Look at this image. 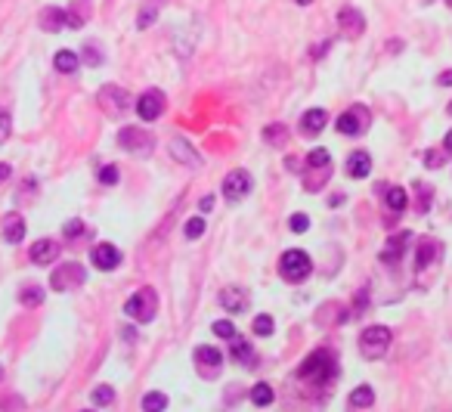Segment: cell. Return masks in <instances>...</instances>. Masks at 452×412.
<instances>
[{
	"mask_svg": "<svg viewBox=\"0 0 452 412\" xmlns=\"http://www.w3.org/2000/svg\"><path fill=\"white\" fill-rule=\"evenodd\" d=\"M334 375H338V363H334V354L332 351H313L307 360L298 366V382L303 385H332Z\"/></svg>",
	"mask_w": 452,
	"mask_h": 412,
	"instance_id": "obj_1",
	"label": "cell"
},
{
	"mask_svg": "<svg viewBox=\"0 0 452 412\" xmlns=\"http://www.w3.org/2000/svg\"><path fill=\"white\" fill-rule=\"evenodd\" d=\"M279 273H282L285 282H303V279L313 273V261L301 248H288L282 254V261H279Z\"/></svg>",
	"mask_w": 452,
	"mask_h": 412,
	"instance_id": "obj_2",
	"label": "cell"
},
{
	"mask_svg": "<svg viewBox=\"0 0 452 412\" xmlns=\"http://www.w3.org/2000/svg\"><path fill=\"white\" fill-rule=\"evenodd\" d=\"M124 313H127L130 320H137V323H152L155 313H158V294H155L149 285L134 292L127 298V304H124Z\"/></svg>",
	"mask_w": 452,
	"mask_h": 412,
	"instance_id": "obj_3",
	"label": "cell"
},
{
	"mask_svg": "<svg viewBox=\"0 0 452 412\" xmlns=\"http://www.w3.org/2000/svg\"><path fill=\"white\" fill-rule=\"evenodd\" d=\"M84 279H87V270H84L77 261L62 263V267L53 270L50 289H53V292H72V289H77V285H84Z\"/></svg>",
	"mask_w": 452,
	"mask_h": 412,
	"instance_id": "obj_4",
	"label": "cell"
},
{
	"mask_svg": "<svg viewBox=\"0 0 452 412\" xmlns=\"http://www.w3.org/2000/svg\"><path fill=\"white\" fill-rule=\"evenodd\" d=\"M387 347H391V329L387 325H372L360 335V351L363 356L375 360V356H384Z\"/></svg>",
	"mask_w": 452,
	"mask_h": 412,
	"instance_id": "obj_5",
	"label": "cell"
},
{
	"mask_svg": "<svg viewBox=\"0 0 452 412\" xmlns=\"http://www.w3.org/2000/svg\"><path fill=\"white\" fill-rule=\"evenodd\" d=\"M99 108L108 115V118H121L124 112H127V106H130V96H127V90H121V87H115V84H106L103 90H99Z\"/></svg>",
	"mask_w": 452,
	"mask_h": 412,
	"instance_id": "obj_6",
	"label": "cell"
},
{
	"mask_svg": "<svg viewBox=\"0 0 452 412\" xmlns=\"http://www.w3.org/2000/svg\"><path fill=\"white\" fill-rule=\"evenodd\" d=\"M118 146L134 155H146L152 152V134L143 127H134V124H127L124 130H118Z\"/></svg>",
	"mask_w": 452,
	"mask_h": 412,
	"instance_id": "obj_7",
	"label": "cell"
},
{
	"mask_svg": "<svg viewBox=\"0 0 452 412\" xmlns=\"http://www.w3.org/2000/svg\"><path fill=\"white\" fill-rule=\"evenodd\" d=\"M334 127H338V134H344V137H356V134H363V130L369 127V112H365L363 106H350L347 112H341V115H338Z\"/></svg>",
	"mask_w": 452,
	"mask_h": 412,
	"instance_id": "obj_8",
	"label": "cell"
},
{
	"mask_svg": "<svg viewBox=\"0 0 452 412\" xmlns=\"http://www.w3.org/2000/svg\"><path fill=\"white\" fill-rule=\"evenodd\" d=\"M248 192H251V174H248V170L236 168V170H230V174L223 177V196H226V201H241Z\"/></svg>",
	"mask_w": 452,
	"mask_h": 412,
	"instance_id": "obj_9",
	"label": "cell"
},
{
	"mask_svg": "<svg viewBox=\"0 0 452 412\" xmlns=\"http://www.w3.org/2000/svg\"><path fill=\"white\" fill-rule=\"evenodd\" d=\"M165 106H168L165 93H161V90H146L143 96L137 99V115L143 121H155V118H161V115H165Z\"/></svg>",
	"mask_w": 452,
	"mask_h": 412,
	"instance_id": "obj_10",
	"label": "cell"
},
{
	"mask_svg": "<svg viewBox=\"0 0 452 412\" xmlns=\"http://www.w3.org/2000/svg\"><path fill=\"white\" fill-rule=\"evenodd\" d=\"M220 366H223V354L217 351V347H208V344L196 347V369H199L205 378H217Z\"/></svg>",
	"mask_w": 452,
	"mask_h": 412,
	"instance_id": "obj_11",
	"label": "cell"
},
{
	"mask_svg": "<svg viewBox=\"0 0 452 412\" xmlns=\"http://www.w3.org/2000/svg\"><path fill=\"white\" fill-rule=\"evenodd\" d=\"M90 263L96 270H103V273H108V270L121 267V251L112 242H99V245H93V251H90Z\"/></svg>",
	"mask_w": 452,
	"mask_h": 412,
	"instance_id": "obj_12",
	"label": "cell"
},
{
	"mask_svg": "<svg viewBox=\"0 0 452 412\" xmlns=\"http://www.w3.org/2000/svg\"><path fill=\"white\" fill-rule=\"evenodd\" d=\"M338 25H341V31H344L347 37H360L365 31V19H363V13L356 10V6H344V10L338 13Z\"/></svg>",
	"mask_w": 452,
	"mask_h": 412,
	"instance_id": "obj_13",
	"label": "cell"
},
{
	"mask_svg": "<svg viewBox=\"0 0 452 412\" xmlns=\"http://www.w3.org/2000/svg\"><path fill=\"white\" fill-rule=\"evenodd\" d=\"M440 251H443V245L437 239H422V242H418V251H415V273H425V270L440 258Z\"/></svg>",
	"mask_w": 452,
	"mask_h": 412,
	"instance_id": "obj_14",
	"label": "cell"
},
{
	"mask_svg": "<svg viewBox=\"0 0 452 412\" xmlns=\"http://www.w3.org/2000/svg\"><path fill=\"white\" fill-rule=\"evenodd\" d=\"M31 261L37 263V267H46V263H53L59 258V242H53V239H37L34 245H31Z\"/></svg>",
	"mask_w": 452,
	"mask_h": 412,
	"instance_id": "obj_15",
	"label": "cell"
},
{
	"mask_svg": "<svg viewBox=\"0 0 452 412\" xmlns=\"http://www.w3.org/2000/svg\"><path fill=\"white\" fill-rule=\"evenodd\" d=\"M325 124H329V112H325V108H310V112L301 115V130H303L307 137L322 134Z\"/></svg>",
	"mask_w": 452,
	"mask_h": 412,
	"instance_id": "obj_16",
	"label": "cell"
},
{
	"mask_svg": "<svg viewBox=\"0 0 452 412\" xmlns=\"http://www.w3.org/2000/svg\"><path fill=\"white\" fill-rule=\"evenodd\" d=\"M217 301H220V307H226L230 313H241V310H245V304H248V292L239 289V285H226Z\"/></svg>",
	"mask_w": 452,
	"mask_h": 412,
	"instance_id": "obj_17",
	"label": "cell"
},
{
	"mask_svg": "<svg viewBox=\"0 0 452 412\" xmlns=\"http://www.w3.org/2000/svg\"><path fill=\"white\" fill-rule=\"evenodd\" d=\"M170 155H174L177 161H183L186 168H201V158H199V152L192 149L189 143H186L183 137H177V139H170Z\"/></svg>",
	"mask_w": 452,
	"mask_h": 412,
	"instance_id": "obj_18",
	"label": "cell"
},
{
	"mask_svg": "<svg viewBox=\"0 0 452 412\" xmlns=\"http://www.w3.org/2000/svg\"><path fill=\"white\" fill-rule=\"evenodd\" d=\"M230 354H232V360L239 363V366H245V369H251L257 366V351L248 341H241V338H232V347H230Z\"/></svg>",
	"mask_w": 452,
	"mask_h": 412,
	"instance_id": "obj_19",
	"label": "cell"
},
{
	"mask_svg": "<svg viewBox=\"0 0 452 412\" xmlns=\"http://www.w3.org/2000/svg\"><path fill=\"white\" fill-rule=\"evenodd\" d=\"M68 25V15L62 6H44L41 10V28L44 31H62Z\"/></svg>",
	"mask_w": 452,
	"mask_h": 412,
	"instance_id": "obj_20",
	"label": "cell"
},
{
	"mask_svg": "<svg viewBox=\"0 0 452 412\" xmlns=\"http://www.w3.org/2000/svg\"><path fill=\"white\" fill-rule=\"evenodd\" d=\"M4 239L10 245H19L22 239H25V220H22V214H6L4 217Z\"/></svg>",
	"mask_w": 452,
	"mask_h": 412,
	"instance_id": "obj_21",
	"label": "cell"
},
{
	"mask_svg": "<svg viewBox=\"0 0 452 412\" xmlns=\"http://www.w3.org/2000/svg\"><path fill=\"white\" fill-rule=\"evenodd\" d=\"M369 170H372L369 152H353V155L347 158V174L353 177V180H363V177H369Z\"/></svg>",
	"mask_w": 452,
	"mask_h": 412,
	"instance_id": "obj_22",
	"label": "cell"
},
{
	"mask_svg": "<svg viewBox=\"0 0 452 412\" xmlns=\"http://www.w3.org/2000/svg\"><path fill=\"white\" fill-rule=\"evenodd\" d=\"M409 239H412V232H406V230H403L400 236H391V242H387L384 251H381V261H384V263H394V261L403 254V248H406Z\"/></svg>",
	"mask_w": 452,
	"mask_h": 412,
	"instance_id": "obj_23",
	"label": "cell"
},
{
	"mask_svg": "<svg viewBox=\"0 0 452 412\" xmlns=\"http://www.w3.org/2000/svg\"><path fill=\"white\" fill-rule=\"evenodd\" d=\"M384 201H387V208L391 211H406V205H409V196H406V189L403 186H387L384 189Z\"/></svg>",
	"mask_w": 452,
	"mask_h": 412,
	"instance_id": "obj_24",
	"label": "cell"
},
{
	"mask_svg": "<svg viewBox=\"0 0 452 412\" xmlns=\"http://www.w3.org/2000/svg\"><path fill=\"white\" fill-rule=\"evenodd\" d=\"M53 65H56V72L68 75V72H75V68L81 65V56H77V53H72V50H59L56 56H53Z\"/></svg>",
	"mask_w": 452,
	"mask_h": 412,
	"instance_id": "obj_25",
	"label": "cell"
},
{
	"mask_svg": "<svg viewBox=\"0 0 452 412\" xmlns=\"http://www.w3.org/2000/svg\"><path fill=\"white\" fill-rule=\"evenodd\" d=\"M263 139H267L270 146H279V149H282V146L288 143L285 124H267V127H263Z\"/></svg>",
	"mask_w": 452,
	"mask_h": 412,
	"instance_id": "obj_26",
	"label": "cell"
},
{
	"mask_svg": "<svg viewBox=\"0 0 452 412\" xmlns=\"http://www.w3.org/2000/svg\"><path fill=\"white\" fill-rule=\"evenodd\" d=\"M350 403H353L356 409H369L372 403H375V391H372L369 385H363V387H356L353 394H350Z\"/></svg>",
	"mask_w": 452,
	"mask_h": 412,
	"instance_id": "obj_27",
	"label": "cell"
},
{
	"mask_svg": "<svg viewBox=\"0 0 452 412\" xmlns=\"http://www.w3.org/2000/svg\"><path fill=\"white\" fill-rule=\"evenodd\" d=\"M307 168H313V170H332V155L329 149H313L307 155Z\"/></svg>",
	"mask_w": 452,
	"mask_h": 412,
	"instance_id": "obj_28",
	"label": "cell"
},
{
	"mask_svg": "<svg viewBox=\"0 0 452 412\" xmlns=\"http://www.w3.org/2000/svg\"><path fill=\"white\" fill-rule=\"evenodd\" d=\"M168 409V397L161 391H149L143 397V412H165Z\"/></svg>",
	"mask_w": 452,
	"mask_h": 412,
	"instance_id": "obj_29",
	"label": "cell"
},
{
	"mask_svg": "<svg viewBox=\"0 0 452 412\" xmlns=\"http://www.w3.org/2000/svg\"><path fill=\"white\" fill-rule=\"evenodd\" d=\"M251 403H254V406H270V403H272V387L267 382L254 385L251 387Z\"/></svg>",
	"mask_w": 452,
	"mask_h": 412,
	"instance_id": "obj_30",
	"label": "cell"
},
{
	"mask_svg": "<svg viewBox=\"0 0 452 412\" xmlns=\"http://www.w3.org/2000/svg\"><path fill=\"white\" fill-rule=\"evenodd\" d=\"M19 301L25 307H37V304H44V289H37V285H25V289L19 292Z\"/></svg>",
	"mask_w": 452,
	"mask_h": 412,
	"instance_id": "obj_31",
	"label": "cell"
},
{
	"mask_svg": "<svg viewBox=\"0 0 452 412\" xmlns=\"http://www.w3.org/2000/svg\"><path fill=\"white\" fill-rule=\"evenodd\" d=\"M415 196H418V211H431V199H434V189L427 183H415Z\"/></svg>",
	"mask_w": 452,
	"mask_h": 412,
	"instance_id": "obj_32",
	"label": "cell"
},
{
	"mask_svg": "<svg viewBox=\"0 0 452 412\" xmlns=\"http://www.w3.org/2000/svg\"><path fill=\"white\" fill-rule=\"evenodd\" d=\"M205 220L201 217H192V220H186V227H183V232H186V239H201L205 236Z\"/></svg>",
	"mask_w": 452,
	"mask_h": 412,
	"instance_id": "obj_33",
	"label": "cell"
},
{
	"mask_svg": "<svg viewBox=\"0 0 452 412\" xmlns=\"http://www.w3.org/2000/svg\"><path fill=\"white\" fill-rule=\"evenodd\" d=\"M155 19H158V6H155V4H146L143 13H139V19H137V28H149Z\"/></svg>",
	"mask_w": 452,
	"mask_h": 412,
	"instance_id": "obj_34",
	"label": "cell"
},
{
	"mask_svg": "<svg viewBox=\"0 0 452 412\" xmlns=\"http://www.w3.org/2000/svg\"><path fill=\"white\" fill-rule=\"evenodd\" d=\"M211 329H214V335H217V338H230V341L236 338V325H232L230 320H217V323L211 325Z\"/></svg>",
	"mask_w": 452,
	"mask_h": 412,
	"instance_id": "obj_35",
	"label": "cell"
},
{
	"mask_svg": "<svg viewBox=\"0 0 452 412\" xmlns=\"http://www.w3.org/2000/svg\"><path fill=\"white\" fill-rule=\"evenodd\" d=\"M10 134H13V118H10V112H6V108H0V146L10 139Z\"/></svg>",
	"mask_w": 452,
	"mask_h": 412,
	"instance_id": "obj_36",
	"label": "cell"
},
{
	"mask_svg": "<svg viewBox=\"0 0 452 412\" xmlns=\"http://www.w3.org/2000/svg\"><path fill=\"white\" fill-rule=\"evenodd\" d=\"M112 400H115V391L108 385H99L96 391H93V403H99V406H108Z\"/></svg>",
	"mask_w": 452,
	"mask_h": 412,
	"instance_id": "obj_37",
	"label": "cell"
},
{
	"mask_svg": "<svg viewBox=\"0 0 452 412\" xmlns=\"http://www.w3.org/2000/svg\"><path fill=\"white\" fill-rule=\"evenodd\" d=\"M254 332H257V335H260V338L272 335V316H267V313H260V316H257V320H254Z\"/></svg>",
	"mask_w": 452,
	"mask_h": 412,
	"instance_id": "obj_38",
	"label": "cell"
},
{
	"mask_svg": "<svg viewBox=\"0 0 452 412\" xmlns=\"http://www.w3.org/2000/svg\"><path fill=\"white\" fill-rule=\"evenodd\" d=\"M443 161H446V158H443L440 149H427V152H425V168L437 170V168H443Z\"/></svg>",
	"mask_w": 452,
	"mask_h": 412,
	"instance_id": "obj_39",
	"label": "cell"
},
{
	"mask_svg": "<svg viewBox=\"0 0 452 412\" xmlns=\"http://www.w3.org/2000/svg\"><path fill=\"white\" fill-rule=\"evenodd\" d=\"M288 227H291V232H307L310 230V217L307 214H291Z\"/></svg>",
	"mask_w": 452,
	"mask_h": 412,
	"instance_id": "obj_40",
	"label": "cell"
},
{
	"mask_svg": "<svg viewBox=\"0 0 452 412\" xmlns=\"http://www.w3.org/2000/svg\"><path fill=\"white\" fill-rule=\"evenodd\" d=\"M99 183H106V186H115V183H118V168H115V165H106L103 170H99Z\"/></svg>",
	"mask_w": 452,
	"mask_h": 412,
	"instance_id": "obj_41",
	"label": "cell"
},
{
	"mask_svg": "<svg viewBox=\"0 0 452 412\" xmlns=\"http://www.w3.org/2000/svg\"><path fill=\"white\" fill-rule=\"evenodd\" d=\"M62 232H65V239H75V236H81L84 232V223L81 220H68L65 227H62Z\"/></svg>",
	"mask_w": 452,
	"mask_h": 412,
	"instance_id": "obj_42",
	"label": "cell"
},
{
	"mask_svg": "<svg viewBox=\"0 0 452 412\" xmlns=\"http://www.w3.org/2000/svg\"><path fill=\"white\" fill-rule=\"evenodd\" d=\"M84 62H87V65H99V62H103V59H99V50L93 44L84 46Z\"/></svg>",
	"mask_w": 452,
	"mask_h": 412,
	"instance_id": "obj_43",
	"label": "cell"
},
{
	"mask_svg": "<svg viewBox=\"0 0 452 412\" xmlns=\"http://www.w3.org/2000/svg\"><path fill=\"white\" fill-rule=\"evenodd\" d=\"M437 84H440V87H452V68H449V72H443V75L437 77Z\"/></svg>",
	"mask_w": 452,
	"mask_h": 412,
	"instance_id": "obj_44",
	"label": "cell"
},
{
	"mask_svg": "<svg viewBox=\"0 0 452 412\" xmlns=\"http://www.w3.org/2000/svg\"><path fill=\"white\" fill-rule=\"evenodd\" d=\"M10 174H13V168H10V165H4V161H0V183H4V180H10Z\"/></svg>",
	"mask_w": 452,
	"mask_h": 412,
	"instance_id": "obj_45",
	"label": "cell"
},
{
	"mask_svg": "<svg viewBox=\"0 0 452 412\" xmlns=\"http://www.w3.org/2000/svg\"><path fill=\"white\" fill-rule=\"evenodd\" d=\"M201 211H211V208H214V196H205V199H201Z\"/></svg>",
	"mask_w": 452,
	"mask_h": 412,
	"instance_id": "obj_46",
	"label": "cell"
},
{
	"mask_svg": "<svg viewBox=\"0 0 452 412\" xmlns=\"http://www.w3.org/2000/svg\"><path fill=\"white\" fill-rule=\"evenodd\" d=\"M443 149H446V152H452V130L446 134V139H443Z\"/></svg>",
	"mask_w": 452,
	"mask_h": 412,
	"instance_id": "obj_47",
	"label": "cell"
},
{
	"mask_svg": "<svg viewBox=\"0 0 452 412\" xmlns=\"http://www.w3.org/2000/svg\"><path fill=\"white\" fill-rule=\"evenodd\" d=\"M294 4H301V6H307V4H313V0H294Z\"/></svg>",
	"mask_w": 452,
	"mask_h": 412,
	"instance_id": "obj_48",
	"label": "cell"
},
{
	"mask_svg": "<svg viewBox=\"0 0 452 412\" xmlns=\"http://www.w3.org/2000/svg\"><path fill=\"white\" fill-rule=\"evenodd\" d=\"M446 6H452V0H446Z\"/></svg>",
	"mask_w": 452,
	"mask_h": 412,
	"instance_id": "obj_49",
	"label": "cell"
},
{
	"mask_svg": "<svg viewBox=\"0 0 452 412\" xmlns=\"http://www.w3.org/2000/svg\"><path fill=\"white\" fill-rule=\"evenodd\" d=\"M0 375H4V366H0Z\"/></svg>",
	"mask_w": 452,
	"mask_h": 412,
	"instance_id": "obj_50",
	"label": "cell"
},
{
	"mask_svg": "<svg viewBox=\"0 0 452 412\" xmlns=\"http://www.w3.org/2000/svg\"><path fill=\"white\" fill-rule=\"evenodd\" d=\"M449 112H452V103H449Z\"/></svg>",
	"mask_w": 452,
	"mask_h": 412,
	"instance_id": "obj_51",
	"label": "cell"
}]
</instances>
